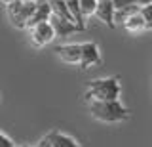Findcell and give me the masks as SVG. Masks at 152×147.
Instances as JSON below:
<instances>
[{
	"instance_id": "6da1fadb",
	"label": "cell",
	"mask_w": 152,
	"mask_h": 147,
	"mask_svg": "<svg viewBox=\"0 0 152 147\" xmlns=\"http://www.w3.org/2000/svg\"><path fill=\"white\" fill-rule=\"evenodd\" d=\"M122 94V84L118 77H104V78H95L89 82L88 90L84 92L86 101H114L120 99Z\"/></svg>"
},
{
	"instance_id": "7a4b0ae2",
	"label": "cell",
	"mask_w": 152,
	"mask_h": 147,
	"mask_svg": "<svg viewBox=\"0 0 152 147\" xmlns=\"http://www.w3.org/2000/svg\"><path fill=\"white\" fill-rule=\"evenodd\" d=\"M89 113L95 120L114 124V122H124L129 118V111L120 99L114 101H89Z\"/></svg>"
},
{
	"instance_id": "3957f363",
	"label": "cell",
	"mask_w": 152,
	"mask_h": 147,
	"mask_svg": "<svg viewBox=\"0 0 152 147\" xmlns=\"http://www.w3.org/2000/svg\"><path fill=\"white\" fill-rule=\"evenodd\" d=\"M32 12H34V0H17L6 6L8 19L15 29H27Z\"/></svg>"
},
{
	"instance_id": "277c9868",
	"label": "cell",
	"mask_w": 152,
	"mask_h": 147,
	"mask_svg": "<svg viewBox=\"0 0 152 147\" xmlns=\"http://www.w3.org/2000/svg\"><path fill=\"white\" fill-rule=\"evenodd\" d=\"M28 36H31V42L36 48H44L50 42H53L55 31H53V27L50 25V21H44V23H38V25L31 27V29H28Z\"/></svg>"
},
{
	"instance_id": "5b68a950",
	"label": "cell",
	"mask_w": 152,
	"mask_h": 147,
	"mask_svg": "<svg viewBox=\"0 0 152 147\" xmlns=\"http://www.w3.org/2000/svg\"><path fill=\"white\" fill-rule=\"evenodd\" d=\"M101 63V52L95 42H82V58H80V69H89Z\"/></svg>"
},
{
	"instance_id": "8992f818",
	"label": "cell",
	"mask_w": 152,
	"mask_h": 147,
	"mask_svg": "<svg viewBox=\"0 0 152 147\" xmlns=\"http://www.w3.org/2000/svg\"><path fill=\"white\" fill-rule=\"evenodd\" d=\"M57 55L63 63H69V65H80V58H82V44H63V46H57L55 48Z\"/></svg>"
},
{
	"instance_id": "52a82bcc",
	"label": "cell",
	"mask_w": 152,
	"mask_h": 147,
	"mask_svg": "<svg viewBox=\"0 0 152 147\" xmlns=\"http://www.w3.org/2000/svg\"><path fill=\"white\" fill-rule=\"evenodd\" d=\"M50 16H51V4H50V0H34V12H32L31 19H28L27 29L38 25V23L50 21Z\"/></svg>"
},
{
	"instance_id": "ba28073f",
	"label": "cell",
	"mask_w": 152,
	"mask_h": 147,
	"mask_svg": "<svg viewBox=\"0 0 152 147\" xmlns=\"http://www.w3.org/2000/svg\"><path fill=\"white\" fill-rule=\"evenodd\" d=\"M114 13H116V10H114L112 0H99L97 10H95V17H97L99 21H103L107 27H110V29L116 27V23H114Z\"/></svg>"
},
{
	"instance_id": "9c48e42d",
	"label": "cell",
	"mask_w": 152,
	"mask_h": 147,
	"mask_svg": "<svg viewBox=\"0 0 152 147\" xmlns=\"http://www.w3.org/2000/svg\"><path fill=\"white\" fill-rule=\"evenodd\" d=\"M50 25L53 27L55 36H70V35H74V33H80V29H78L76 23L65 21V19H61V17L53 16V13L50 16Z\"/></svg>"
},
{
	"instance_id": "30bf717a",
	"label": "cell",
	"mask_w": 152,
	"mask_h": 147,
	"mask_svg": "<svg viewBox=\"0 0 152 147\" xmlns=\"http://www.w3.org/2000/svg\"><path fill=\"white\" fill-rule=\"evenodd\" d=\"M50 137H51V145L53 147H80V143L72 136L63 134V132H59V130H51Z\"/></svg>"
},
{
	"instance_id": "8fae6325",
	"label": "cell",
	"mask_w": 152,
	"mask_h": 147,
	"mask_svg": "<svg viewBox=\"0 0 152 147\" xmlns=\"http://www.w3.org/2000/svg\"><path fill=\"white\" fill-rule=\"evenodd\" d=\"M122 27H124L127 33H131V35H139V33L146 31L145 21H142V17H141V12H135L133 16H129L126 21H124Z\"/></svg>"
},
{
	"instance_id": "7c38bea8",
	"label": "cell",
	"mask_w": 152,
	"mask_h": 147,
	"mask_svg": "<svg viewBox=\"0 0 152 147\" xmlns=\"http://www.w3.org/2000/svg\"><path fill=\"white\" fill-rule=\"evenodd\" d=\"M50 4H51V13H53V16L61 17V19H65V21H72L74 23L72 16H70L69 8H66V4H65V0H50Z\"/></svg>"
},
{
	"instance_id": "4fadbf2b",
	"label": "cell",
	"mask_w": 152,
	"mask_h": 147,
	"mask_svg": "<svg viewBox=\"0 0 152 147\" xmlns=\"http://www.w3.org/2000/svg\"><path fill=\"white\" fill-rule=\"evenodd\" d=\"M65 4H66V8H69V12H70V16H72L74 23L80 27V31H84L86 23H84L82 13H80V0H65Z\"/></svg>"
},
{
	"instance_id": "5bb4252c",
	"label": "cell",
	"mask_w": 152,
	"mask_h": 147,
	"mask_svg": "<svg viewBox=\"0 0 152 147\" xmlns=\"http://www.w3.org/2000/svg\"><path fill=\"white\" fill-rule=\"evenodd\" d=\"M99 0H80V13H82L84 19L95 16V10H97Z\"/></svg>"
},
{
	"instance_id": "9a60e30c",
	"label": "cell",
	"mask_w": 152,
	"mask_h": 147,
	"mask_svg": "<svg viewBox=\"0 0 152 147\" xmlns=\"http://www.w3.org/2000/svg\"><path fill=\"white\" fill-rule=\"evenodd\" d=\"M141 8L139 6H131V8H126V10H116V13H114V23L116 25H124V21L127 19L129 16H133L135 12H139Z\"/></svg>"
},
{
	"instance_id": "2e32d148",
	"label": "cell",
	"mask_w": 152,
	"mask_h": 147,
	"mask_svg": "<svg viewBox=\"0 0 152 147\" xmlns=\"http://www.w3.org/2000/svg\"><path fill=\"white\" fill-rule=\"evenodd\" d=\"M139 12H141L142 21H145L146 31H152V4H146V6H142Z\"/></svg>"
},
{
	"instance_id": "e0dca14e",
	"label": "cell",
	"mask_w": 152,
	"mask_h": 147,
	"mask_svg": "<svg viewBox=\"0 0 152 147\" xmlns=\"http://www.w3.org/2000/svg\"><path fill=\"white\" fill-rule=\"evenodd\" d=\"M112 4H114V10H126V8L137 6L135 0H112Z\"/></svg>"
},
{
	"instance_id": "ac0fdd59",
	"label": "cell",
	"mask_w": 152,
	"mask_h": 147,
	"mask_svg": "<svg viewBox=\"0 0 152 147\" xmlns=\"http://www.w3.org/2000/svg\"><path fill=\"white\" fill-rule=\"evenodd\" d=\"M13 140L10 136H6L4 132H0V147H13Z\"/></svg>"
},
{
	"instance_id": "d6986e66",
	"label": "cell",
	"mask_w": 152,
	"mask_h": 147,
	"mask_svg": "<svg viewBox=\"0 0 152 147\" xmlns=\"http://www.w3.org/2000/svg\"><path fill=\"white\" fill-rule=\"evenodd\" d=\"M36 147H53V145H51V137H50V134H46L44 137H42V140L36 143Z\"/></svg>"
},
{
	"instance_id": "ffe728a7",
	"label": "cell",
	"mask_w": 152,
	"mask_h": 147,
	"mask_svg": "<svg viewBox=\"0 0 152 147\" xmlns=\"http://www.w3.org/2000/svg\"><path fill=\"white\" fill-rule=\"evenodd\" d=\"M135 4L139 8H142V6H146V4H152V0H135Z\"/></svg>"
},
{
	"instance_id": "44dd1931",
	"label": "cell",
	"mask_w": 152,
	"mask_h": 147,
	"mask_svg": "<svg viewBox=\"0 0 152 147\" xmlns=\"http://www.w3.org/2000/svg\"><path fill=\"white\" fill-rule=\"evenodd\" d=\"M0 2L4 4V6H10V4H13V2H17V0H0Z\"/></svg>"
},
{
	"instance_id": "7402d4cb",
	"label": "cell",
	"mask_w": 152,
	"mask_h": 147,
	"mask_svg": "<svg viewBox=\"0 0 152 147\" xmlns=\"http://www.w3.org/2000/svg\"><path fill=\"white\" fill-rule=\"evenodd\" d=\"M13 147H31V145H13Z\"/></svg>"
}]
</instances>
